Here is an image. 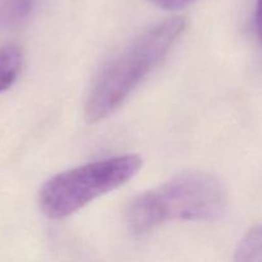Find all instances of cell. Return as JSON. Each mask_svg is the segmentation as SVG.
<instances>
[{"mask_svg":"<svg viewBox=\"0 0 262 262\" xmlns=\"http://www.w3.org/2000/svg\"><path fill=\"white\" fill-rule=\"evenodd\" d=\"M186 26L183 17L163 20L145 31L115 56L92 87L86 104L87 120L96 123L114 113L170 51Z\"/></svg>","mask_w":262,"mask_h":262,"instance_id":"obj_1","label":"cell"},{"mask_svg":"<svg viewBox=\"0 0 262 262\" xmlns=\"http://www.w3.org/2000/svg\"><path fill=\"white\" fill-rule=\"evenodd\" d=\"M225 206L227 193L216 177L186 173L136 197L128 207L127 223L135 234H143L170 220H214Z\"/></svg>","mask_w":262,"mask_h":262,"instance_id":"obj_2","label":"cell"},{"mask_svg":"<svg viewBox=\"0 0 262 262\" xmlns=\"http://www.w3.org/2000/svg\"><path fill=\"white\" fill-rule=\"evenodd\" d=\"M141 166L140 156L120 155L56 174L41 188V210L50 219H64L97 197L127 183Z\"/></svg>","mask_w":262,"mask_h":262,"instance_id":"obj_3","label":"cell"},{"mask_svg":"<svg viewBox=\"0 0 262 262\" xmlns=\"http://www.w3.org/2000/svg\"><path fill=\"white\" fill-rule=\"evenodd\" d=\"M22 50L17 45H5L0 49V92L12 87L22 68Z\"/></svg>","mask_w":262,"mask_h":262,"instance_id":"obj_4","label":"cell"},{"mask_svg":"<svg viewBox=\"0 0 262 262\" xmlns=\"http://www.w3.org/2000/svg\"><path fill=\"white\" fill-rule=\"evenodd\" d=\"M35 0H0V28H10L30 15Z\"/></svg>","mask_w":262,"mask_h":262,"instance_id":"obj_5","label":"cell"},{"mask_svg":"<svg viewBox=\"0 0 262 262\" xmlns=\"http://www.w3.org/2000/svg\"><path fill=\"white\" fill-rule=\"evenodd\" d=\"M234 262H262V224L253 227L243 237L235 251Z\"/></svg>","mask_w":262,"mask_h":262,"instance_id":"obj_6","label":"cell"},{"mask_svg":"<svg viewBox=\"0 0 262 262\" xmlns=\"http://www.w3.org/2000/svg\"><path fill=\"white\" fill-rule=\"evenodd\" d=\"M151 2L158 5V7L163 8V9L178 10L182 9V8H186L187 5L193 3L194 0H151Z\"/></svg>","mask_w":262,"mask_h":262,"instance_id":"obj_7","label":"cell"},{"mask_svg":"<svg viewBox=\"0 0 262 262\" xmlns=\"http://www.w3.org/2000/svg\"><path fill=\"white\" fill-rule=\"evenodd\" d=\"M256 28L257 35L262 42V0H257V8H256Z\"/></svg>","mask_w":262,"mask_h":262,"instance_id":"obj_8","label":"cell"}]
</instances>
